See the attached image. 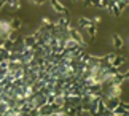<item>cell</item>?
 Returning a JSON list of instances; mask_svg holds the SVG:
<instances>
[{
  "label": "cell",
  "instance_id": "1",
  "mask_svg": "<svg viewBox=\"0 0 129 116\" xmlns=\"http://www.w3.org/2000/svg\"><path fill=\"white\" fill-rule=\"evenodd\" d=\"M53 5H54V7H53V8H54V11H57V13H61V14H62V13H66V8H64L59 2H53Z\"/></svg>",
  "mask_w": 129,
  "mask_h": 116
},
{
  "label": "cell",
  "instance_id": "2",
  "mask_svg": "<svg viewBox=\"0 0 129 116\" xmlns=\"http://www.w3.org/2000/svg\"><path fill=\"white\" fill-rule=\"evenodd\" d=\"M101 21H102V18H101V16H94V18H92V22H94V24H99Z\"/></svg>",
  "mask_w": 129,
  "mask_h": 116
}]
</instances>
